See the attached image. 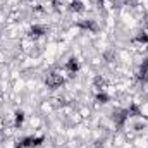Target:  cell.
Wrapping results in <instances>:
<instances>
[{
	"label": "cell",
	"mask_w": 148,
	"mask_h": 148,
	"mask_svg": "<svg viewBox=\"0 0 148 148\" xmlns=\"http://www.w3.org/2000/svg\"><path fill=\"white\" fill-rule=\"evenodd\" d=\"M45 83H47V86H50V88H59V86L64 83V77H62L59 73H50L48 76H47Z\"/></svg>",
	"instance_id": "cell-1"
},
{
	"label": "cell",
	"mask_w": 148,
	"mask_h": 148,
	"mask_svg": "<svg viewBox=\"0 0 148 148\" xmlns=\"http://www.w3.org/2000/svg\"><path fill=\"white\" fill-rule=\"evenodd\" d=\"M126 119H127V110H117V112H114V121H115V124L122 126V124L126 122Z\"/></svg>",
	"instance_id": "cell-2"
},
{
	"label": "cell",
	"mask_w": 148,
	"mask_h": 148,
	"mask_svg": "<svg viewBox=\"0 0 148 148\" xmlns=\"http://www.w3.org/2000/svg\"><path fill=\"white\" fill-rule=\"evenodd\" d=\"M45 33H47V29L43 26H33L29 29V36H33V38H38V36H41V35H45Z\"/></svg>",
	"instance_id": "cell-3"
},
{
	"label": "cell",
	"mask_w": 148,
	"mask_h": 148,
	"mask_svg": "<svg viewBox=\"0 0 148 148\" xmlns=\"http://www.w3.org/2000/svg\"><path fill=\"white\" fill-rule=\"evenodd\" d=\"M138 77H140L141 81H147V79H148V59H147V60H143V64H141V69H140Z\"/></svg>",
	"instance_id": "cell-4"
},
{
	"label": "cell",
	"mask_w": 148,
	"mask_h": 148,
	"mask_svg": "<svg viewBox=\"0 0 148 148\" xmlns=\"http://www.w3.org/2000/svg\"><path fill=\"white\" fill-rule=\"evenodd\" d=\"M66 69H67V71H69L71 74H74L76 71H77V69H79V64H77V60H76V59H71V60L67 62Z\"/></svg>",
	"instance_id": "cell-5"
},
{
	"label": "cell",
	"mask_w": 148,
	"mask_h": 148,
	"mask_svg": "<svg viewBox=\"0 0 148 148\" xmlns=\"http://www.w3.org/2000/svg\"><path fill=\"white\" fill-rule=\"evenodd\" d=\"M83 3L79 2V0H73V3H71V10H74V12H83Z\"/></svg>",
	"instance_id": "cell-6"
},
{
	"label": "cell",
	"mask_w": 148,
	"mask_h": 148,
	"mask_svg": "<svg viewBox=\"0 0 148 148\" xmlns=\"http://www.w3.org/2000/svg\"><path fill=\"white\" fill-rule=\"evenodd\" d=\"M136 41H140V43H147L148 41V35L147 33H140V35L136 36Z\"/></svg>",
	"instance_id": "cell-7"
},
{
	"label": "cell",
	"mask_w": 148,
	"mask_h": 148,
	"mask_svg": "<svg viewBox=\"0 0 148 148\" xmlns=\"http://www.w3.org/2000/svg\"><path fill=\"white\" fill-rule=\"evenodd\" d=\"M95 84H97V88H98V90H103V86H105V79L97 77V79H95Z\"/></svg>",
	"instance_id": "cell-8"
},
{
	"label": "cell",
	"mask_w": 148,
	"mask_h": 148,
	"mask_svg": "<svg viewBox=\"0 0 148 148\" xmlns=\"http://www.w3.org/2000/svg\"><path fill=\"white\" fill-rule=\"evenodd\" d=\"M23 119H24V114H23V112H16V124H17V126L23 122Z\"/></svg>",
	"instance_id": "cell-9"
},
{
	"label": "cell",
	"mask_w": 148,
	"mask_h": 148,
	"mask_svg": "<svg viewBox=\"0 0 148 148\" xmlns=\"http://www.w3.org/2000/svg\"><path fill=\"white\" fill-rule=\"evenodd\" d=\"M97 100H98V102H102V103H107V100H109V97H107L105 93H100V95L97 97Z\"/></svg>",
	"instance_id": "cell-10"
},
{
	"label": "cell",
	"mask_w": 148,
	"mask_h": 148,
	"mask_svg": "<svg viewBox=\"0 0 148 148\" xmlns=\"http://www.w3.org/2000/svg\"><path fill=\"white\" fill-rule=\"evenodd\" d=\"M97 2H103V0H97Z\"/></svg>",
	"instance_id": "cell-11"
}]
</instances>
